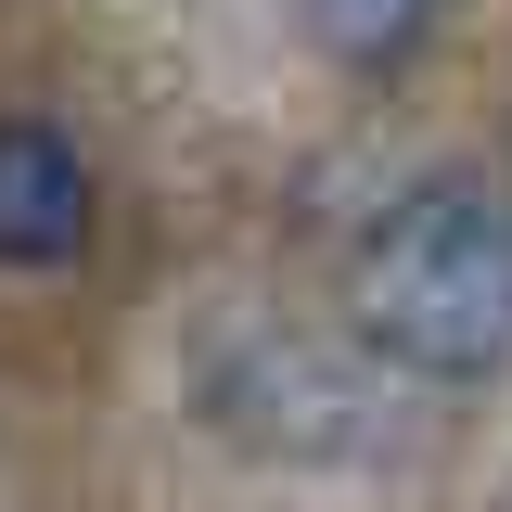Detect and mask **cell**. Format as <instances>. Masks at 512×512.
<instances>
[{
	"label": "cell",
	"instance_id": "cell-1",
	"mask_svg": "<svg viewBox=\"0 0 512 512\" xmlns=\"http://www.w3.org/2000/svg\"><path fill=\"white\" fill-rule=\"evenodd\" d=\"M346 308L359 346L436 384H487L512 359V218L487 180H423L397 192L359 256H346Z\"/></svg>",
	"mask_w": 512,
	"mask_h": 512
},
{
	"label": "cell",
	"instance_id": "cell-2",
	"mask_svg": "<svg viewBox=\"0 0 512 512\" xmlns=\"http://www.w3.org/2000/svg\"><path fill=\"white\" fill-rule=\"evenodd\" d=\"M192 397L231 423L244 448H359L372 436V384L346 372L333 346H295L282 320H218L192 346Z\"/></svg>",
	"mask_w": 512,
	"mask_h": 512
},
{
	"label": "cell",
	"instance_id": "cell-3",
	"mask_svg": "<svg viewBox=\"0 0 512 512\" xmlns=\"http://www.w3.org/2000/svg\"><path fill=\"white\" fill-rule=\"evenodd\" d=\"M90 231V180H77V141L52 116H13L0 128V244L26 269H64Z\"/></svg>",
	"mask_w": 512,
	"mask_h": 512
},
{
	"label": "cell",
	"instance_id": "cell-4",
	"mask_svg": "<svg viewBox=\"0 0 512 512\" xmlns=\"http://www.w3.org/2000/svg\"><path fill=\"white\" fill-rule=\"evenodd\" d=\"M295 13H308V39H320L333 64H397V52L436 39L448 0H295Z\"/></svg>",
	"mask_w": 512,
	"mask_h": 512
}]
</instances>
